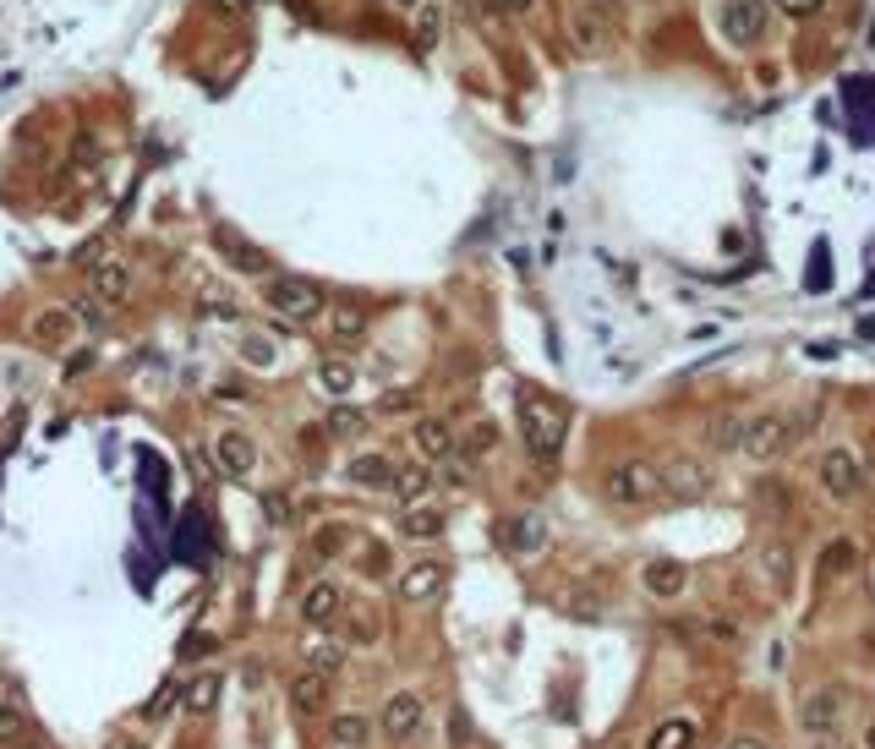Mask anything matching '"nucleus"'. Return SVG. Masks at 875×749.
Returning <instances> with one entry per match:
<instances>
[{
	"instance_id": "26",
	"label": "nucleus",
	"mask_w": 875,
	"mask_h": 749,
	"mask_svg": "<svg viewBox=\"0 0 875 749\" xmlns=\"http://www.w3.org/2000/svg\"><path fill=\"white\" fill-rule=\"evenodd\" d=\"M608 39H613V33L602 28V22L591 17L586 6H580V11H575V44H580V50H586V55H597V50H608Z\"/></svg>"
},
{
	"instance_id": "12",
	"label": "nucleus",
	"mask_w": 875,
	"mask_h": 749,
	"mask_svg": "<svg viewBox=\"0 0 875 749\" xmlns=\"http://www.w3.org/2000/svg\"><path fill=\"white\" fill-rule=\"evenodd\" d=\"M214 465L225 476H247L252 465H258V449H252L247 432H219V438H214Z\"/></svg>"
},
{
	"instance_id": "44",
	"label": "nucleus",
	"mask_w": 875,
	"mask_h": 749,
	"mask_svg": "<svg viewBox=\"0 0 875 749\" xmlns=\"http://www.w3.org/2000/svg\"><path fill=\"white\" fill-rule=\"evenodd\" d=\"M394 6H400V11H416V6H427V0H394Z\"/></svg>"
},
{
	"instance_id": "19",
	"label": "nucleus",
	"mask_w": 875,
	"mask_h": 749,
	"mask_svg": "<svg viewBox=\"0 0 875 749\" xmlns=\"http://www.w3.org/2000/svg\"><path fill=\"white\" fill-rule=\"evenodd\" d=\"M77 334V312H66V307H55V312H39V318H33V339H39V345H66V339H72Z\"/></svg>"
},
{
	"instance_id": "4",
	"label": "nucleus",
	"mask_w": 875,
	"mask_h": 749,
	"mask_svg": "<svg viewBox=\"0 0 875 749\" xmlns=\"http://www.w3.org/2000/svg\"><path fill=\"white\" fill-rule=\"evenodd\" d=\"M766 22H772V6H766V0H722L717 6V33L728 44H739V50H750V44L766 39Z\"/></svg>"
},
{
	"instance_id": "38",
	"label": "nucleus",
	"mask_w": 875,
	"mask_h": 749,
	"mask_svg": "<svg viewBox=\"0 0 875 749\" xmlns=\"http://www.w3.org/2000/svg\"><path fill=\"white\" fill-rule=\"evenodd\" d=\"M783 17H793V22H804V17H821L826 11V0H772Z\"/></svg>"
},
{
	"instance_id": "46",
	"label": "nucleus",
	"mask_w": 875,
	"mask_h": 749,
	"mask_svg": "<svg viewBox=\"0 0 875 749\" xmlns=\"http://www.w3.org/2000/svg\"><path fill=\"white\" fill-rule=\"evenodd\" d=\"M733 749H761V744H733Z\"/></svg>"
},
{
	"instance_id": "21",
	"label": "nucleus",
	"mask_w": 875,
	"mask_h": 749,
	"mask_svg": "<svg viewBox=\"0 0 875 749\" xmlns=\"http://www.w3.org/2000/svg\"><path fill=\"white\" fill-rule=\"evenodd\" d=\"M854 564H859V547L848 542V536H832V542L821 547V558H815V569H821L826 580H843Z\"/></svg>"
},
{
	"instance_id": "34",
	"label": "nucleus",
	"mask_w": 875,
	"mask_h": 749,
	"mask_svg": "<svg viewBox=\"0 0 875 749\" xmlns=\"http://www.w3.org/2000/svg\"><path fill=\"white\" fill-rule=\"evenodd\" d=\"M427 487H433V476H427L422 465H416V471H400V476H394V493H400L405 503H416V498L427 493Z\"/></svg>"
},
{
	"instance_id": "33",
	"label": "nucleus",
	"mask_w": 875,
	"mask_h": 749,
	"mask_svg": "<svg viewBox=\"0 0 875 749\" xmlns=\"http://www.w3.org/2000/svg\"><path fill=\"white\" fill-rule=\"evenodd\" d=\"M241 361H247V367H258V372H268V367H274V361H279V350L268 345L263 334H252L247 345H241Z\"/></svg>"
},
{
	"instance_id": "40",
	"label": "nucleus",
	"mask_w": 875,
	"mask_h": 749,
	"mask_svg": "<svg viewBox=\"0 0 875 749\" xmlns=\"http://www.w3.org/2000/svg\"><path fill=\"white\" fill-rule=\"evenodd\" d=\"M465 482H471V471H465V465H449V460H443V487H465Z\"/></svg>"
},
{
	"instance_id": "2",
	"label": "nucleus",
	"mask_w": 875,
	"mask_h": 749,
	"mask_svg": "<svg viewBox=\"0 0 875 749\" xmlns=\"http://www.w3.org/2000/svg\"><path fill=\"white\" fill-rule=\"evenodd\" d=\"M602 498L618 503V509H646V503L662 498V471L651 460H618L602 476Z\"/></svg>"
},
{
	"instance_id": "29",
	"label": "nucleus",
	"mask_w": 875,
	"mask_h": 749,
	"mask_svg": "<svg viewBox=\"0 0 875 749\" xmlns=\"http://www.w3.org/2000/svg\"><path fill=\"white\" fill-rule=\"evenodd\" d=\"M815 421H821V400H804L788 411V443H804L815 432Z\"/></svg>"
},
{
	"instance_id": "11",
	"label": "nucleus",
	"mask_w": 875,
	"mask_h": 749,
	"mask_svg": "<svg viewBox=\"0 0 875 749\" xmlns=\"http://www.w3.org/2000/svg\"><path fill=\"white\" fill-rule=\"evenodd\" d=\"M837 711H843V695L837 689H810L804 695V706H799V722H804V733H837Z\"/></svg>"
},
{
	"instance_id": "24",
	"label": "nucleus",
	"mask_w": 875,
	"mask_h": 749,
	"mask_svg": "<svg viewBox=\"0 0 875 749\" xmlns=\"http://www.w3.org/2000/svg\"><path fill=\"white\" fill-rule=\"evenodd\" d=\"M318 389L334 394V400H345V394L356 389V367H350V361H323L318 367Z\"/></svg>"
},
{
	"instance_id": "16",
	"label": "nucleus",
	"mask_w": 875,
	"mask_h": 749,
	"mask_svg": "<svg viewBox=\"0 0 875 749\" xmlns=\"http://www.w3.org/2000/svg\"><path fill=\"white\" fill-rule=\"evenodd\" d=\"M367 307L361 301H334L329 307V339H340V345H350V339H361L367 334Z\"/></svg>"
},
{
	"instance_id": "13",
	"label": "nucleus",
	"mask_w": 875,
	"mask_h": 749,
	"mask_svg": "<svg viewBox=\"0 0 875 749\" xmlns=\"http://www.w3.org/2000/svg\"><path fill=\"white\" fill-rule=\"evenodd\" d=\"M340 607H345V591H340V585H334V580H318V585H307V591H301V618H307V624H334V618H340Z\"/></svg>"
},
{
	"instance_id": "22",
	"label": "nucleus",
	"mask_w": 875,
	"mask_h": 749,
	"mask_svg": "<svg viewBox=\"0 0 875 749\" xmlns=\"http://www.w3.org/2000/svg\"><path fill=\"white\" fill-rule=\"evenodd\" d=\"M400 531L411 536V542H433V536H443V509H433V503H411L400 520Z\"/></svg>"
},
{
	"instance_id": "42",
	"label": "nucleus",
	"mask_w": 875,
	"mask_h": 749,
	"mask_svg": "<svg viewBox=\"0 0 875 749\" xmlns=\"http://www.w3.org/2000/svg\"><path fill=\"white\" fill-rule=\"evenodd\" d=\"M17 728H22V722H17V711H6V706H0V739H11Z\"/></svg>"
},
{
	"instance_id": "31",
	"label": "nucleus",
	"mask_w": 875,
	"mask_h": 749,
	"mask_svg": "<svg viewBox=\"0 0 875 749\" xmlns=\"http://www.w3.org/2000/svg\"><path fill=\"white\" fill-rule=\"evenodd\" d=\"M214 700H219V673H197L186 684V706L192 711H214Z\"/></svg>"
},
{
	"instance_id": "23",
	"label": "nucleus",
	"mask_w": 875,
	"mask_h": 749,
	"mask_svg": "<svg viewBox=\"0 0 875 749\" xmlns=\"http://www.w3.org/2000/svg\"><path fill=\"white\" fill-rule=\"evenodd\" d=\"M454 449H465V454H471V460H482V454H493V449H498V421L476 416L471 427H465V438L454 443Z\"/></svg>"
},
{
	"instance_id": "1",
	"label": "nucleus",
	"mask_w": 875,
	"mask_h": 749,
	"mask_svg": "<svg viewBox=\"0 0 875 749\" xmlns=\"http://www.w3.org/2000/svg\"><path fill=\"white\" fill-rule=\"evenodd\" d=\"M564 427H569L564 405H553L547 394H536V389L520 394V432H525V449H531L536 465L558 460V449H564Z\"/></svg>"
},
{
	"instance_id": "14",
	"label": "nucleus",
	"mask_w": 875,
	"mask_h": 749,
	"mask_svg": "<svg viewBox=\"0 0 875 749\" xmlns=\"http://www.w3.org/2000/svg\"><path fill=\"white\" fill-rule=\"evenodd\" d=\"M454 443H460V438L449 432V421H438V416L416 421V454H422V460H449Z\"/></svg>"
},
{
	"instance_id": "18",
	"label": "nucleus",
	"mask_w": 875,
	"mask_h": 749,
	"mask_svg": "<svg viewBox=\"0 0 875 749\" xmlns=\"http://www.w3.org/2000/svg\"><path fill=\"white\" fill-rule=\"evenodd\" d=\"M744 427H750V416H744V411L711 416L706 421V443H711V449H722V454H733V449H744Z\"/></svg>"
},
{
	"instance_id": "30",
	"label": "nucleus",
	"mask_w": 875,
	"mask_h": 749,
	"mask_svg": "<svg viewBox=\"0 0 875 749\" xmlns=\"http://www.w3.org/2000/svg\"><path fill=\"white\" fill-rule=\"evenodd\" d=\"M367 733H372V722H367V717H356V711H345V717H334V744H345V749H361V744H367Z\"/></svg>"
},
{
	"instance_id": "6",
	"label": "nucleus",
	"mask_w": 875,
	"mask_h": 749,
	"mask_svg": "<svg viewBox=\"0 0 875 749\" xmlns=\"http://www.w3.org/2000/svg\"><path fill=\"white\" fill-rule=\"evenodd\" d=\"M793 449L788 443V411H766V416H750V427H744V449L739 454H750V460H772V454H783Z\"/></svg>"
},
{
	"instance_id": "5",
	"label": "nucleus",
	"mask_w": 875,
	"mask_h": 749,
	"mask_svg": "<svg viewBox=\"0 0 875 749\" xmlns=\"http://www.w3.org/2000/svg\"><path fill=\"white\" fill-rule=\"evenodd\" d=\"M821 487H826L837 503H848V498L865 493V465H859V454L826 449V454H821Z\"/></svg>"
},
{
	"instance_id": "28",
	"label": "nucleus",
	"mask_w": 875,
	"mask_h": 749,
	"mask_svg": "<svg viewBox=\"0 0 875 749\" xmlns=\"http://www.w3.org/2000/svg\"><path fill=\"white\" fill-rule=\"evenodd\" d=\"M690 744H695V722L673 717V722H662V728L651 733V744H646V749H690Z\"/></svg>"
},
{
	"instance_id": "8",
	"label": "nucleus",
	"mask_w": 875,
	"mask_h": 749,
	"mask_svg": "<svg viewBox=\"0 0 875 749\" xmlns=\"http://www.w3.org/2000/svg\"><path fill=\"white\" fill-rule=\"evenodd\" d=\"M88 290L104 301V307H115V301H126V290H132V268H126L121 257H99V263L88 268Z\"/></svg>"
},
{
	"instance_id": "39",
	"label": "nucleus",
	"mask_w": 875,
	"mask_h": 749,
	"mask_svg": "<svg viewBox=\"0 0 875 749\" xmlns=\"http://www.w3.org/2000/svg\"><path fill=\"white\" fill-rule=\"evenodd\" d=\"M361 427H367V416L350 411V405H340V411L329 416V432H361Z\"/></svg>"
},
{
	"instance_id": "45",
	"label": "nucleus",
	"mask_w": 875,
	"mask_h": 749,
	"mask_svg": "<svg viewBox=\"0 0 875 749\" xmlns=\"http://www.w3.org/2000/svg\"><path fill=\"white\" fill-rule=\"evenodd\" d=\"M865 749H875V722H870V728H865Z\"/></svg>"
},
{
	"instance_id": "3",
	"label": "nucleus",
	"mask_w": 875,
	"mask_h": 749,
	"mask_svg": "<svg viewBox=\"0 0 875 749\" xmlns=\"http://www.w3.org/2000/svg\"><path fill=\"white\" fill-rule=\"evenodd\" d=\"M263 301L279 312L285 323H312L323 312V290L312 279H296V274H274L263 285Z\"/></svg>"
},
{
	"instance_id": "27",
	"label": "nucleus",
	"mask_w": 875,
	"mask_h": 749,
	"mask_svg": "<svg viewBox=\"0 0 875 749\" xmlns=\"http://www.w3.org/2000/svg\"><path fill=\"white\" fill-rule=\"evenodd\" d=\"M301 657H307L312 673H323V678H329L334 667H340L345 651H340V640H307V646H301Z\"/></svg>"
},
{
	"instance_id": "41",
	"label": "nucleus",
	"mask_w": 875,
	"mask_h": 749,
	"mask_svg": "<svg viewBox=\"0 0 875 749\" xmlns=\"http://www.w3.org/2000/svg\"><path fill=\"white\" fill-rule=\"evenodd\" d=\"M383 569H389V553H383V547H367V575H383Z\"/></svg>"
},
{
	"instance_id": "25",
	"label": "nucleus",
	"mask_w": 875,
	"mask_h": 749,
	"mask_svg": "<svg viewBox=\"0 0 875 749\" xmlns=\"http://www.w3.org/2000/svg\"><path fill=\"white\" fill-rule=\"evenodd\" d=\"M761 575L777 585V591H788V580H793V553H788V542H772L761 553Z\"/></svg>"
},
{
	"instance_id": "35",
	"label": "nucleus",
	"mask_w": 875,
	"mask_h": 749,
	"mask_svg": "<svg viewBox=\"0 0 875 749\" xmlns=\"http://www.w3.org/2000/svg\"><path fill=\"white\" fill-rule=\"evenodd\" d=\"M290 695H296V706H301V711H312V706L323 700V673H312V667H307V673L296 678V689H290Z\"/></svg>"
},
{
	"instance_id": "9",
	"label": "nucleus",
	"mask_w": 875,
	"mask_h": 749,
	"mask_svg": "<svg viewBox=\"0 0 875 749\" xmlns=\"http://www.w3.org/2000/svg\"><path fill=\"white\" fill-rule=\"evenodd\" d=\"M443 585H449V569L438 558H422V564H411L400 575V602H433Z\"/></svg>"
},
{
	"instance_id": "43",
	"label": "nucleus",
	"mask_w": 875,
	"mask_h": 749,
	"mask_svg": "<svg viewBox=\"0 0 875 749\" xmlns=\"http://www.w3.org/2000/svg\"><path fill=\"white\" fill-rule=\"evenodd\" d=\"M536 0H498V11H531Z\"/></svg>"
},
{
	"instance_id": "10",
	"label": "nucleus",
	"mask_w": 875,
	"mask_h": 749,
	"mask_svg": "<svg viewBox=\"0 0 875 749\" xmlns=\"http://www.w3.org/2000/svg\"><path fill=\"white\" fill-rule=\"evenodd\" d=\"M422 695L416 689H400V695H389V706H383V733L389 739H411L416 728H422Z\"/></svg>"
},
{
	"instance_id": "32",
	"label": "nucleus",
	"mask_w": 875,
	"mask_h": 749,
	"mask_svg": "<svg viewBox=\"0 0 875 749\" xmlns=\"http://www.w3.org/2000/svg\"><path fill=\"white\" fill-rule=\"evenodd\" d=\"M219 247H225V252H236V257H241L236 268H247V274H258V268H268V257H263L258 247H247L241 236H230V230H219Z\"/></svg>"
},
{
	"instance_id": "37",
	"label": "nucleus",
	"mask_w": 875,
	"mask_h": 749,
	"mask_svg": "<svg viewBox=\"0 0 875 749\" xmlns=\"http://www.w3.org/2000/svg\"><path fill=\"white\" fill-rule=\"evenodd\" d=\"M586 11H591V17H597L608 33L624 28V0H586Z\"/></svg>"
},
{
	"instance_id": "7",
	"label": "nucleus",
	"mask_w": 875,
	"mask_h": 749,
	"mask_svg": "<svg viewBox=\"0 0 875 749\" xmlns=\"http://www.w3.org/2000/svg\"><path fill=\"white\" fill-rule=\"evenodd\" d=\"M662 493H673V498H684V503H695V498H706L711 493V471L700 460H668L662 465Z\"/></svg>"
},
{
	"instance_id": "36",
	"label": "nucleus",
	"mask_w": 875,
	"mask_h": 749,
	"mask_svg": "<svg viewBox=\"0 0 875 749\" xmlns=\"http://www.w3.org/2000/svg\"><path fill=\"white\" fill-rule=\"evenodd\" d=\"M345 547H350V531H345V525H323L318 542H312V553H318V558H334V553H345Z\"/></svg>"
},
{
	"instance_id": "17",
	"label": "nucleus",
	"mask_w": 875,
	"mask_h": 749,
	"mask_svg": "<svg viewBox=\"0 0 875 749\" xmlns=\"http://www.w3.org/2000/svg\"><path fill=\"white\" fill-rule=\"evenodd\" d=\"M394 476L400 471H394L389 454H356V460H350V482L356 487H378L383 493V487H394Z\"/></svg>"
},
{
	"instance_id": "20",
	"label": "nucleus",
	"mask_w": 875,
	"mask_h": 749,
	"mask_svg": "<svg viewBox=\"0 0 875 749\" xmlns=\"http://www.w3.org/2000/svg\"><path fill=\"white\" fill-rule=\"evenodd\" d=\"M542 542H547V531H542L536 514H515V520H504V547L509 553H536Z\"/></svg>"
},
{
	"instance_id": "15",
	"label": "nucleus",
	"mask_w": 875,
	"mask_h": 749,
	"mask_svg": "<svg viewBox=\"0 0 875 749\" xmlns=\"http://www.w3.org/2000/svg\"><path fill=\"white\" fill-rule=\"evenodd\" d=\"M684 585H690V569H684L679 558H657V564L646 569V591H651V596H662V602L684 596Z\"/></svg>"
}]
</instances>
